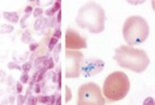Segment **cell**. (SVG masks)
<instances>
[{
  "instance_id": "1",
  "label": "cell",
  "mask_w": 155,
  "mask_h": 105,
  "mask_svg": "<svg viewBox=\"0 0 155 105\" xmlns=\"http://www.w3.org/2000/svg\"><path fill=\"white\" fill-rule=\"evenodd\" d=\"M114 59L122 68L135 73L145 72L150 63V57L144 50L128 45H121L115 50Z\"/></svg>"
},
{
  "instance_id": "2",
  "label": "cell",
  "mask_w": 155,
  "mask_h": 105,
  "mask_svg": "<svg viewBox=\"0 0 155 105\" xmlns=\"http://www.w3.org/2000/svg\"><path fill=\"white\" fill-rule=\"evenodd\" d=\"M105 13L97 3H87L79 10L76 22L81 29H87L92 33H100L104 31Z\"/></svg>"
},
{
  "instance_id": "3",
  "label": "cell",
  "mask_w": 155,
  "mask_h": 105,
  "mask_svg": "<svg viewBox=\"0 0 155 105\" xmlns=\"http://www.w3.org/2000/svg\"><path fill=\"white\" fill-rule=\"evenodd\" d=\"M130 89L129 78L121 71L113 72L107 75L103 86V96L108 102L122 100L128 94Z\"/></svg>"
},
{
  "instance_id": "4",
  "label": "cell",
  "mask_w": 155,
  "mask_h": 105,
  "mask_svg": "<svg viewBox=\"0 0 155 105\" xmlns=\"http://www.w3.org/2000/svg\"><path fill=\"white\" fill-rule=\"evenodd\" d=\"M150 34V26L140 15H132L126 19L123 26V37L128 46L144 43Z\"/></svg>"
},
{
  "instance_id": "5",
  "label": "cell",
  "mask_w": 155,
  "mask_h": 105,
  "mask_svg": "<svg viewBox=\"0 0 155 105\" xmlns=\"http://www.w3.org/2000/svg\"><path fill=\"white\" fill-rule=\"evenodd\" d=\"M105 100L101 87L94 82H87L78 90L77 105H104Z\"/></svg>"
},
{
  "instance_id": "6",
  "label": "cell",
  "mask_w": 155,
  "mask_h": 105,
  "mask_svg": "<svg viewBox=\"0 0 155 105\" xmlns=\"http://www.w3.org/2000/svg\"><path fill=\"white\" fill-rule=\"evenodd\" d=\"M83 55L79 51L67 50L65 52V77L78 78L81 75V65Z\"/></svg>"
},
{
  "instance_id": "7",
  "label": "cell",
  "mask_w": 155,
  "mask_h": 105,
  "mask_svg": "<svg viewBox=\"0 0 155 105\" xmlns=\"http://www.w3.org/2000/svg\"><path fill=\"white\" fill-rule=\"evenodd\" d=\"M65 46L67 50H81L87 48V42L84 37L73 29H68L65 33Z\"/></svg>"
},
{
  "instance_id": "8",
  "label": "cell",
  "mask_w": 155,
  "mask_h": 105,
  "mask_svg": "<svg viewBox=\"0 0 155 105\" xmlns=\"http://www.w3.org/2000/svg\"><path fill=\"white\" fill-rule=\"evenodd\" d=\"M104 68V62L102 59L98 58H87L85 60H82L81 65V75L83 77L89 78L96 75L101 73Z\"/></svg>"
},
{
  "instance_id": "9",
  "label": "cell",
  "mask_w": 155,
  "mask_h": 105,
  "mask_svg": "<svg viewBox=\"0 0 155 105\" xmlns=\"http://www.w3.org/2000/svg\"><path fill=\"white\" fill-rule=\"evenodd\" d=\"M4 17L14 23H16L18 21V16H17L16 13H4Z\"/></svg>"
},
{
  "instance_id": "10",
  "label": "cell",
  "mask_w": 155,
  "mask_h": 105,
  "mask_svg": "<svg viewBox=\"0 0 155 105\" xmlns=\"http://www.w3.org/2000/svg\"><path fill=\"white\" fill-rule=\"evenodd\" d=\"M47 58V56H38V58H35V68L37 69H41L43 67V63L45 61V59Z\"/></svg>"
},
{
  "instance_id": "11",
  "label": "cell",
  "mask_w": 155,
  "mask_h": 105,
  "mask_svg": "<svg viewBox=\"0 0 155 105\" xmlns=\"http://www.w3.org/2000/svg\"><path fill=\"white\" fill-rule=\"evenodd\" d=\"M55 66V62H54V59L51 57V58H48L47 57L44 63H43V67L46 69V70H52Z\"/></svg>"
},
{
  "instance_id": "12",
  "label": "cell",
  "mask_w": 155,
  "mask_h": 105,
  "mask_svg": "<svg viewBox=\"0 0 155 105\" xmlns=\"http://www.w3.org/2000/svg\"><path fill=\"white\" fill-rule=\"evenodd\" d=\"M61 51V44L58 43V44L56 45V48H54V59H55L56 62H58Z\"/></svg>"
},
{
  "instance_id": "13",
  "label": "cell",
  "mask_w": 155,
  "mask_h": 105,
  "mask_svg": "<svg viewBox=\"0 0 155 105\" xmlns=\"http://www.w3.org/2000/svg\"><path fill=\"white\" fill-rule=\"evenodd\" d=\"M46 71H47V70H46L44 67H42L41 69H39V70H38V75L37 79H35V83H39L40 81H42V80H43Z\"/></svg>"
},
{
  "instance_id": "14",
  "label": "cell",
  "mask_w": 155,
  "mask_h": 105,
  "mask_svg": "<svg viewBox=\"0 0 155 105\" xmlns=\"http://www.w3.org/2000/svg\"><path fill=\"white\" fill-rule=\"evenodd\" d=\"M72 91L69 88L68 86L65 87V101L66 103H68L71 100H72Z\"/></svg>"
},
{
  "instance_id": "15",
  "label": "cell",
  "mask_w": 155,
  "mask_h": 105,
  "mask_svg": "<svg viewBox=\"0 0 155 105\" xmlns=\"http://www.w3.org/2000/svg\"><path fill=\"white\" fill-rule=\"evenodd\" d=\"M57 44H58V39L55 38V37H51L50 41H49V44H48V49H49V51H53L54 48L56 47Z\"/></svg>"
},
{
  "instance_id": "16",
  "label": "cell",
  "mask_w": 155,
  "mask_h": 105,
  "mask_svg": "<svg viewBox=\"0 0 155 105\" xmlns=\"http://www.w3.org/2000/svg\"><path fill=\"white\" fill-rule=\"evenodd\" d=\"M37 98H38V102H39L41 104H47L49 96H38Z\"/></svg>"
},
{
  "instance_id": "17",
  "label": "cell",
  "mask_w": 155,
  "mask_h": 105,
  "mask_svg": "<svg viewBox=\"0 0 155 105\" xmlns=\"http://www.w3.org/2000/svg\"><path fill=\"white\" fill-rule=\"evenodd\" d=\"M57 78H58V80H57V82H58V90H61V69H58V75H57Z\"/></svg>"
},
{
  "instance_id": "18",
  "label": "cell",
  "mask_w": 155,
  "mask_h": 105,
  "mask_svg": "<svg viewBox=\"0 0 155 105\" xmlns=\"http://www.w3.org/2000/svg\"><path fill=\"white\" fill-rule=\"evenodd\" d=\"M37 104H38V98L35 97L31 96L28 98L27 105H37Z\"/></svg>"
},
{
  "instance_id": "19",
  "label": "cell",
  "mask_w": 155,
  "mask_h": 105,
  "mask_svg": "<svg viewBox=\"0 0 155 105\" xmlns=\"http://www.w3.org/2000/svg\"><path fill=\"white\" fill-rule=\"evenodd\" d=\"M31 68H32V65H31V62H27V63H25L24 65L22 66V70L24 71V73H29V71L31 70Z\"/></svg>"
},
{
  "instance_id": "20",
  "label": "cell",
  "mask_w": 155,
  "mask_h": 105,
  "mask_svg": "<svg viewBox=\"0 0 155 105\" xmlns=\"http://www.w3.org/2000/svg\"><path fill=\"white\" fill-rule=\"evenodd\" d=\"M55 14H56V11H55V10H54L53 8H49V9H47L45 11V14L47 16H49V17L54 16V15H55Z\"/></svg>"
},
{
  "instance_id": "21",
  "label": "cell",
  "mask_w": 155,
  "mask_h": 105,
  "mask_svg": "<svg viewBox=\"0 0 155 105\" xmlns=\"http://www.w3.org/2000/svg\"><path fill=\"white\" fill-rule=\"evenodd\" d=\"M42 14H43V10L41 8H35V10L34 11V16L35 17H38Z\"/></svg>"
},
{
  "instance_id": "22",
  "label": "cell",
  "mask_w": 155,
  "mask_h": 105,
  "mask_svg": "<svg viewBox=\"0 0 155 105\" xmlns=\"http://www.w3.org/2000/svg\"><path fill=\"white\" fill-rule=\"evenodd\" d=\"M29 79V75L28 73H23V75L20 77V81L22 83H27Z\"/></svg>"
},
{
  "instance_id": "23",
  "label": "cell",
  "mask_w": 155,
  "mask_h": 105,
  "mask_svg": "<svg viewBox=\"0 0 155 105\" xmlns=\"http://www.w3.org/2000/svg\"><path fill=\"white\" fill-rule=\"evenodd\" d=\"M144 105H154V100H153V97H147L146 100H144Z\"/></svg>"
},
{
  "instance_id": "24",
  "label": "cell",
  "mask_w": 155,
  "mask_h": 105,
  "mask_svg": "<svg viewBox=\"0 0 155 105\" xmlns=\"http://www.w3.org/2000/svg\"><path fill=\"white\" fill-rule=\"evenodd\" d=\"M56 95H53V96H49V98H48V102L47 104L48 105H55V102H56Z\"/></svg>"
},
{
  "instance_id": "25",
  "label": "cell",
  "mask_w": 155,
  "mask_h": 105,
  "mask_svg": "<svg viewBox=\"0 0 155 105\" xmlns=\"http://www.w3.org/2000/svg\"><path fill=\"white\" fill-rule=\"evenodd\" d=\"M53 37H55V38H57L58 40L61 37V31L59 30V29H56V31H55V33H54V34H53Z\"/></svg>"
},
{
  "instance_id": "26",
  "label": "cell",
  "mask_w": 155,
  "mask_h": 105,
  "mask_svg": "<svg viewBox=\"0 0 155 105\" xmlns=\"http://www.w3.org/2000/svg\"><path fill=\"white\" fill-rule=\"evenodd\" d=\"M61 1H56L55 4H54V7H52L55 11H58L61 10Z\"/></svg>"
},
{
  "instance_id": "27",
  "label": "cell",
  "mask_w": 155,
  "mask_h": 105,
  "mask_svg": "<svg viewBox=\"0 0 155 105\" xmlns=\"http://www.w3.org/2000/svg\"><path fill=\"white\" fill-rule=\"evenodd\" d=\"M38 48V43H37V42L30 44V46H29V49H30V51H31V52H35Z\"/></svg>"
},
{
  "instance_id": "28",
  "label": "cell",
  "mask_w": 155,
  "mask_h": 105,
  "mask_svg": "<svg viewBox=\"0 0 155 105\" xmlns=\"http://www.w3.org/2000/svg\"><path fill=\"white\" fill-rule=\"evenodd\" d=\"M44 21V19H42V18H39L38 20H37L35 21V28L37 29V30H38L39 29V26L42 24V22Z\"/></svg>"
},
{
  "instance_id": "29",
  "label": "cell",
  "mask_w": 155,
  "mask_h": 105,
  "mask_svg": "<svg viewBox=\"0 0 155 105\" xmlns=\"http://www.w3.org/2000/svg\"><path fill=\"white\" fill-rule=\"evenodd\" d=\"M41 91V87H40V84L39 83H35V88H34V92L37 93V94H39Z\"/></svg>"
},
{
  "instance_id": "30",
  "label": "cell",
  "mask_w": 155,
  "mask_h": 105,
  "mask_svg": "<svg viewBox=\"0 0 155 105\" xmlns=\"http://www.w3.org/2000/svg\"><path fill=\"white\" fill-rule=\"evenodd\" d=\"M25 100H26L25 97L18 96V101H17V105H23V103H24Z\"/></svg>"
},
{
  "instance_id": "31",
  "label": "cell",
  "mask_w": 155,
  "mask_h": 105,
  "mask_svg": "<svg viewBox=\"0 0 155 105\" xmlns=\"http://www.w3.org/2000/svg\"><path fill=\"white\" fill-rule=\"evenodd\" d=\"M55 105H61V94H58V95L56 97V102H55Z\"/></svg>"
},
{
  "instance_id": "32",
  "label": "cell",
  "mask_w": 155,
  "mask_h": 105,
  "mask_svg": "<svg viewBox=\"0 0 155 105\" xmlns=\"http://www.w3.org/2000/svg\"><path fill=\"white\" fill-rule=\"evenodd\" d=\"M57 21H58V24L61 22V10L58 11V15H57Z\"/></svg>"
},
{
  "instance_id": "33",
  "label": "cell",
  "mask_w": 155,
  "mask_h": 105,
  "mask_svg": "<svg viewBox=\"0 0 155 105\" xmlns=\"http://www.w3.org/2000/svg\"><path fill=\"white\" fill-rule=\"evenodd\" d=\"M16 88H17V93H18V94H20V93L22 92V85L20 84V82H18L16 84Z\"/></svg>"
},
{
  "instance_id": "34",
  "label": "cell",
  "mask_w": 155,
  "mask_h": 105,
  "mask_svg": "<svg viewBox=\"0 0 155 105\" xmlns=\"http://www.w3.org/2000/svg\"><path fill=\"white\" fill-rule=\"evenodd\" d=\"M32 11H33L32 6H27L26 9H25V13H26V14H29V13H31Z\"/></svg>"
},
{
  "instance_id": "35",
  "label": "cell",
  "mask_w": 155,
  "mask_h": 105,
  "mask_svg": "<svg viewBox=\"0 0 155 105\" xmlns=\"http://www.w3.org/2000/svg\"><path fill=\"white\" fill-rule=\"evenodd\" d=\"M9 67H11L10 69H15H15H18V70H21V68H20L19 66H17V65H15V64H12V63H11V64H10V65H9Z\"/></svg>"
},
{
  "instance_id": "36",
  "label": "cell",
  "mask_w": 155,
  "mask_h": 105,
  "mask_svg": "<svg viewBox=\"0 0 155 105\" xmlns=\"http://www.w3.org/2000/svg\"><path fill=\"white\" fill-rule=\"evenodd\" d=\"M53 80H54V82H57V75L55 73H53Z\"/></svg>"
}]
</instances>
